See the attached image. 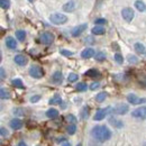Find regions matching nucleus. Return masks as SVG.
I'll list each match as a JSON object with an SVG mask.
<instances>
[{"mask_svg": "<svg viewBox=\"0 0 146 146\" xmlns=\"http://www.w3.org/2000/svg\"><path fill=\"white\" fill-rule=\"evenodd\" d=\"M94 23L99 26V25H104V24H106V23H107V20H106V19H104V18H99V19H96V21H94Z\"/></svg>", "mask_w": 146, "mask_h": 146, "instance_id": "obj_39", "label": "nucleus"}, {"mask_svg": "<svg viewBox=\"0 0 146 146\" xmlns=\"http://www.w3.org/2000/svg\"><path fill=\"white\" fill-rule=\"evenodd\" d=\"M58 116V111L55 109V108H51L46 111V117L50 118V119H54Z\"/></svg>", "mask_w": 146, "mask_h": 146, "instance_id": "obj_17", "label": "nucleus"}, {"mask_svg": "<svg viewBox=\"0 0 146 146\" xmlns=\"http://www.w3.org/2000/svg\"><path fill=\"white\" fill-rule=\"evenodd\" d=\"M109 110H111V108H110V107H108V108H105V109H99L97 112H96V115H94L93 119H94V120H97V121L105 119V117L108 115Z\"/></svg>", "mask_w": 146, "mask_h": 146, "instance_id": "obj_8", "label": "nucleus"}, {"mask_svg": "<svg viewBox=\"0 0 146 146\" xmlns=\"http://www.w3.org/2000/svg\"><path fill=\"white\" fill-rule=\"evenodd\" d=\"M0 6L2 9H8L10 7V0H0Z\"/></svg>", "mask_w": 146, "mask_h": 146, "instance_id": "obj_31", "label": "nucleus"}, {"mask_svg": "<svg viewBox=\"0 0 146 146\" xmlns=\"http://www.w3.org/2000/svg\"><path fill=\"white\" fill-rule=\"evenodd\" d=\"M94 58H96V61H98V62H102V61H105V58H106V54H105L104 52H98V53H96V55H94Z\"/></svg>", "mask_w": 146, "mask_h": 146, "instance_id": "obj_26", "label": "nucleus"}, {"mask_svg": "<svg viewBox=\"0 0 146 146\" xmlns=\"http://www.w3.org/2000/svg\"><path fill=\"white\" fill-rule=\"evenodd\" d=\"M0 96H1V99H8V98L10 97L8 90H6L5 88H1V90H0Z\"/></svg>", "mask_w": 146, "mask_h": 146, "instance_id": "obj_30", "label": "nucleus"}, {"mask_svg": "<svg viewBox=\"0 0 146 146\" xmlns=\"http://www.w3.org/2000/svg\"><path fill=\"white\" fill-rule=\"evenodd\" d=\"M39 99H40V96H39V94H36V96H33V97H32L29 100H31V102L35 104V102H37Z\"/></svg>", "mask_w": 146, "mask_h": 146, "instance_id": "obj_38", "label": "nucleus"}, {"mask_svg": "<svg viewBox=\"0 0 146 146\" xmlns=\"http://www.w3.org/2000/svg\"><path fill=\"white\" fill-rule=\"evenodd\" d=\"M115 61H116L118 64H123V62H124L123 55L119 54V53H116V54H115Z\"/></svg>", "mask_w": 146, "mask_h": 146, "instance_id": "obj_35", "label": "nucleus"}, {"mask_svg": "<svg viewBox=\"0 0 146 146\" xmlns=\"http://www.w3.org/2000/svg\"><path fill=\"white\" fill-rule=\"evenodd\" d=\"M127 100L129 104L131 105H141V104H145L146 102V98H138L136 94L134 93H130L127 96Z\"/></svg>", "mask_w": 146, "mask_h": 146, "instance_id": "obj_6", "label": "nucleus"}, {"mask_svg": "<svg viewBox=\"0 0 146 146\" xmlns=\"http://www.w3.org/2000/svg\"><path fill=\"white\" fill-rule=\"evenodd\" d=\"M61 54L69 57V56H72L73 52H71V51H66V50H61Z\"/></svg>", "mask_w": 146, "mask_h": 146, "instance_id": "obj_37", "label": "nucleus"}, {"mask_svg": "<svg viewBox=\"0 0 146 146\" xmlns=\"http://www.w3.org/2000/svg\"><path fill=\"white\" fill-rule=\"evenodd\" d=\"M62 102V99H61V97H60V94H55L53 98H51L50 99V101H48V104L50 105H60Z\"/></svg>", "mask_w": 146, "mask_h": 146, "instance_id": "obj_22", "label": "nucleus"}, {"mask_svg": "<svg viewBox=\"0 0 146 146\" xmlns=\"http://www.w3.org/2000/svg\"><path fill=\"white\" fill-rule=\"evenodd\" d=\"M0 131H1V136H2V137H5V136H8V130H7L6 128L1 127Z\"/></svg>", "mask_w": 146, "mask_h": 146, "instance_id": "obj_41", "label": "nucleus"}, {"mask_svg": "<svg viewBox=\"0 0 146 146\" xmlns=\"http://www.w3.org/2000/svg\"><path fill=\"white\" fill-rule=\"evenodd\" d=\"M17 146H27V145H26V143H24V142H19Z\"/></svg>", "mask_w": 146, "mask_h": 146, "instance_id": "obj_45", "label": "nucleus"}, {"mask_svg": "<svg viewBox=\"0 0 146 146\" xmlns=\"http://www.w3.org/2000/svg\"><path fill=\"white\" fill-rule=\"evenodd\" d=\"M131 116L134 118H138V119H146V106L139 107L137 109L131 111Z\"/></svg>", "mask_w": 146, "mask_h": 146, "instance_id": "obj_4", "label": "nucleus"}, {"mask_svg": "<svg viewBox=\"0 0 146 146\" xmlns=\"http://www.w3.org/2000/svg\"><path fill=\"white\" fill-rule=\"evenodd\" d=\"M128 110H129V107H128V105H125V104H119V105H117L115 108H113V112L116 113V115H125V113H127Z\"/></svg>", "mask_w": 146, "mask_h": 146, "instance_id": "obj_9", "label": "nucleus"}, {"mask_svg": "<svg viewBox=\"0 0 146 146\" xmlns=\"http://www.w3.org/2000/svg\"><path fill=\"white\" fill-rule=\"evenodd\" d=\"M87 27H88V25L87 24H81V25H79V26H76V27H74L72 29V32H71V35L73 37H78L80 36L86 29H87Z\"/></svg>", "mask_w": 146, "mask_h": 146, "instance_id": "obj_10", "label": "nucleus"}, {"mask_svg": "<svg viewBox=\"0 0 146 146\" xmlns=\"http://www.w3.org/2000/svg\"><path fill=\"white\" fill-rule=\"evenodd\" d=\"M92 34L93 35H102V34H105V28L102 27V26H94L93 28H92Z\"/></svg>", "mask_w": 146, "mask_h": 146, "instance_id": "obj_18", "label": "nucleus"}, {"mask_svg": "<svg viewBox=\"0 0 146 146\" xmlns=\"http://www.w3.org/2000/svg\"><path fill=\"white\" fill-rule=\"evenodd\" d=\"M74 9H75V2H74L73 0L68 1V2L64 3V6H63V10L66 11V13H71Z\"/></svg>", "mask_w": 146, "mask_h": 146, "instance_id": "obj_16", "label": "nucleus"}, {"mask_svg": "<svg viewBox=\"0 0 146 146\" xmlns=\"http://www.w3.org/2000/svg\"><path fill=\"white\" fill-rule=\"evenodd\" d=\"M75 89L80 92L86 91V90H87V84H86L84 82H80V83H78V84L75 86Z\"/></svg>", "mask_w": 146, "mask_h": 146, "instance_id": "obj_28", "label": "nucleus"}, {"mask_svg": "<svg viewBox=\"0 0 146 146\" xmlns=\"http://www.w3.org/2000/svg\"><path fill=\"white\" fill-rule=\"evenodd\" d=\"M9 125H10L11 129H14V130H18V129H20V128L23 127V121H21L20 119H18V118H15V119L10 120Z\"/></svg>", "mask_w": 146, "mask_h": 146, "instance_id": "obj_12", "label": "nucleus"}, {"mask_svg": "<svg viewBox=\"0 0 146 146\" xmlns=\"http://www.w3.org/2000/svg\"><path fill=\"white\" fill-rule=\"evenodd\" d=\"M89 111H90V108L89 107H87V106H84L83 108H82V110H81V118L82 119H87L88 117H89Z\"/></svg>", "mask_w": 146, "mask_h": 146, "instance_id": "obj_24", "label": "nucleus"}, {"mask_svg": "<svg viewBox=\"0 0 146 146\" xmlns=\"http://www.w3.org/2000/svg\"><path fill=\"white\" fill-rule=\"evenodd\" d=\"M135 7H136V9H137L138 11H141V13H143V11L146 10V5L143 1H141V0H137V1L135 2Z\"/></svg>", "mask_w": 146, "mask_h": 146, "instance_id": "obj_20", "label": "nucleus"}, {"mask_svg": "<svg viewBox=\"0 0 146 146\" xmlns=\"http://www.w3.org/2000/svg\"><path fill=\"white\" fill-rule=\"evenodd\" d=\"M127 60H128V62L131 63V64H136V63H138V58H137L135 55H128Z\"/></svg>", "mask_w": 146, "mask_h": 146, "instance_id": "obj_34", "label": "nucleus"}, {"mask_svg": "<svg viewBox=\"0 0 146 146\" xmlns=\"http://www.w3.org/2000/svg\"><path fill=\"white\" fill-rule=\"evenodd\" d=\"M14 61H15V63H16V64H18V65H20V66H24V65H26V64H27L28 58H27L25 55L18 54L14 57Z\"/></svg>", "mask_w": 146, "mask_h": 146, "instance_id": "obj_11", "label": "nucleus"}, {"mask_svg": "<svg viewBox=\"0 0 146 146\" xmlns=\"http://www.w3.org/2000/svg\"><path fill=\"white\" fill-rule=\"evenodd\" d=\"M16 37H17V39L20 40V42H23L24 39H25V37H26V33H25V31H21V29H19L16 32Z\"/></svg>", "mask_w": 146, "mask_h": 146, "instance_id": "obj_27", "label": "nucleus"}, {"mask_svg": "<svg viewBox=\"0 0 146 146\" xmlns=\"http://www.w3.org/2000/svg\"><path fill=\"white\" fill-rule=\"evenodd\" d=\"M63 141H65V139H64V138H58V139H57V143H62Z\"/></svg>", "mask_w": 146, "mask_h": 146, "instance_id": "obj_47", "label": "nucleus"}, {"mask_svg": "<svg viewBox=\"0 0 146 146\" xmlns=\"http://www.w3.org/2000/svg\"><path fill=\"white\" fill-rule=\"evenodd\" d=\"M76 146H82V144H81V143H80V144H78V145Z\"/></svg>", "mask_w": 146, "mask_h": 146, "instance_id": "obj_48", "label": "nucleus"}, {"mask_svg": "<svg viewBox=\"0 0 146 146\" xmlns=\"http://www.w3.org/2000/svg\"><path fill=\"white\" fill-rule=\"evenodd\" d=\"M109 123L112 126H115V127H117V128L123 127V121H120V120H118V119H116V118H110Z\"/></svg>", "mask_w": 146, "mask_h": 146, "instance_id": "obj_23", "label": "nucleus"}, {"mask_svg": "<svg viewBox=\"0 0 146 146\" xmlns=\"http://www.w3.org/2000/svg\"><path fill=\"white\" fill-rule=\"evenodd\" d=\"M144 146H146V143H145V144H144Z\"/></svg>", "mask_w": 146, "mask_h": 146, "instance_id": "obj_50", "label": "nucleus"}, {"mask_svg": "<svg viewBox=\"0 0 146 146\" xmlns=\"http://www.w3.org/2000/svg\"><path fill=\"white\" fill-rule=\"evenodd\" d=\"M6 46L8 47V48H10V50H15L16 47H17V42L15 40V38L11 36L7 37L6 38Z\"/></svg>", "mask_w": 146, "mask_h": 146, "instance_id": "obj_13", "label": "nucleus"}, {"mask_svg": "<svg viewBox=\"0 0 146 146\" xmlns=\"http://www.w3.org/2000/svg\"><path fill=\"white\" fill-rule=\"evenodd\" d=\"M91 135L96 139H98L99 142H106V141L110 139L111 131L107 126L100 125V126H96V127L92 128Z\"/></svg>", "mask_w": 146, "mask_h": 146, "instance_id": "obj_1", "label": "nucleus"}, {"mask_svg": "<svg viewBox=\"0 0 146 146\" xmlns=\"http://www.w3.org/2000/svg\"><path fill=\"white\" fill-rule=\"evenodd\" d=\"M0 72H1V80H3L5 76H6V74H5V69H3V68H0Z\"/></svg>", "mask_w": 146, "mask_h": 146, "instance_id": "obj_43", "label": "nucleus"}, {"mask_svg": "<svg viewBox=\"0 0 146 146\" xmlns=\"http://www.w3.org/2000/svg\"><path fill=\"white\" fill-rule=\"evenodd\" d=\"M28 1H29V2H33V1H34V0H28Z\"/></svg>", "mask_w": 146, "mask_h": 146, "instance_id": "obj_49", "label": "nucleus"}, {"mask_svg": "<svg viewBox=\"0 0 146 146\" xmlns=\"http://www.w3.org/2000/svg\"><path fill=\"white\" fill-rule=\"evenodd\" d=\"M78 78H79L78 74H75V73H70L69 76H68V81H69V82H75V81L78 80Z\"/></svg>", "mask_w": 146, "mask_h": 146, "instance_id": "obj_33", "label": "nucleus"}, {"mask_svg": "<svg viewBox=\"0 0 146 146\" xmlns=\"http://www.w3.org/2000/svg\"><path fill=\"white\" fill-rule=\"evenodd\" d=\"M86 43H88V44H93L94 43V40H93V38L91 36H88L86 37V40H84Z\"/></svg>", "mask_w": 146, "mask_h": 146, "instance_id": "obj_42", "label": "nucleus"}, {"mask_svg": "<svg viewBox=\"0 0 146 146\" xmlns=\"http://www.w3.org/2000/svg\"><path fill=\"white\" fill-rule=\"evenodd\" d=\"M29 75L32 76V78H34V79H40V78H43V75H44V71H43V69L40 68V66H38V65H32L31 68H29Z\"/></svg>", "mask_w": 146, "mask_h": 146, "instance_id": "obj_3", "label": "nucleus"}, {"mask_svg": "<svg viewBox=\"0 0 146 146\" xmlns=\"http://www.w3.org/2000/svg\"><path fill=\"white\" fill-rule=\"evenodd\" d=\"M134 47H135V51H136L137 53H139V54H145V52H146L145 46H144L142 43H136V44L134 45Z\"/></svg>", "mask_w": 146, "mask_h": 146, "instance_id": "obj_19", "label": "nucleus"}, {"mask_svg": "<svg viewBox=\"0 0 146 146\" xmlns=\"http://www.w3.org/2000/svg\"><path fill=\"white\" fill-rule=\"evenodd\" d=\"M62 146H71V144H70L69 142H64V143H63V145H62Z\"/></svg>", "mask_w": 146, "mask_h": 146, "instance_id": "obj_46", "label": "nucleus"}, {"mask_svg": "<svg viewBox=\"0 0 146 146\" xmlns=\"http://www.w3.org/2000/svg\"><path fill=\"white\" fill-rule=\"evenodd\" d=\"M14 112H15L16 115H24V112H23V110L21 109H15L14 110Z\"/></svg>", "mask_w": 146, "mask_h": 146, "instance_id": "obj_44", "label": "nucleus"}, {"mask_svg": "<svg viewBox=\"0 0 146 146\" xmlns=\"http://www.w3.org/2000/svg\"><path fill=\"white\" fill-rule=\"evenodd\" d=\"M121 16H123V18L125 19L126 21H131L133 18H134V16H135V14H134V10L131 9V8H124L123 10H121Z\"/></svg>", "mask_w": 146, "mask_h": 146, "instance_id": "obj_7", "label": "nucleus"}, {"mask_svg": "<svg viewBox=\"0 0 146 146\" xmlns=\"http://www.w3.org/2000/svg\"><path fill=\"white\" fill-rule=\"evenodd\" d=\"M63 81V75L60 71H56V72L53 73L52 75V82L55 83V84H60L61 82Z\"/></svg>", "mask_w": 146, "mask_h": 146, "instance_id": "obj_14", "label": "nucleus"}, {"mask_svg": "<svg viewBox=\"0 0 146 146\" xmlns=\"http://www.w3.org/2000/svg\"><path fill=\"white\" fill-rule=\"evenodd\" d=\"M66 130H68V133H69L70 135H74V133L76 131V126H75V124H71V125H69L68 128H66Z\"/></svg>", "mask_w": 146, "mask_h": 146, "instance_id": "obj_32", "label": "nucleus"}, {"mask_svg": "<svg viewBox=\"0 0 146 146\" xmlns=\"http://www.w3.org/2000/svg\"><path fill=\"white\" fill-rule=\"evenodd\" d=\"M39 40H40L43 44H45V45H50V44H52V43L54 42V35H53L52 33L45 32V33H43V34L40 35Z\"/></svg>", "mask_w": 146, "mask_h": 146, "instance_id": "obj_5", "label": "nucleus"}, {"mask_svg": "<svg viewBox=\"0 0 146 146\" xmlns=\"http://www.w3.org/2000/svg\"><path fill=\"white\" fill-rule=\"evenodd\" d=\"M13 84H14L15 87L19 88V89H23V88H24V83H23V81H21L20 79H14V80H13Z\"/></svg>", "mask_w": 146, "mask_h": 146, "instance_id": "obj_29", "label": "nucleus"}, {"mask_svg": "<svg viewBox=\"0 0 146 146\" xmlns=\"http://www.w3.org/2000/svg\"><path fill=\"white\" fill-rule=\"evenodd\" d=\"M100 87V83L99 82H93V83H91V86H90V89L91 90H96V89H98Z\"/></svg>", "mask_w": 146, "mask_h": 146, "instance_id": "obj_40", "label": "nucleus"}, {"mask_svg": "<svg viewBox=\"0 0 146 146\" xmlns=\"http://www.w3.org/2000/svg\"><path fill=\"white\" fill-rule=\"evenodd\" d=\"M106 98H107V93H106V92H100V93H98V94L96 96V101L102 102V101H105Z\"/></svg>", "mask_w": 146, "mask_h": 146, "instance_id": "obj_25", "label": "nucleus"}, {"mask_svg": "<svg viewBox=\"0 0 146 146\" xmlns=\"http://www.w3.org/2000/svg\"><path fill=\"white\" fill-rule=\"evenodd\" d=\"M66 120H68L69 123H72V124H75V123H76V118H75L73 115H68V116H66Z\"/></svg>", "mask_w": 146, "mask_h": 146, "instance_id": "obj_36", "label": "nucleus"}, {"mask_svg": "<svg viewBox=\"0 0 146 146\" xmlns=\"http://www.w3.org/2000/svg\"><path fill=\"white\" fill-rule=\"evenodd\" d=\"M96 53H94V50L93 48H86V50H83L82 52H81V57H83V58H90L92 56H94Z\"/></svg>", "mask_w": 146, "mask_h": 146, "instance_id": "obj_15", "label": "nucleus"}, {"mask_svg": "<svg viewBox=\"0 0 146 146\" xmlns=\"http://www.w3.org/2000/svg\"><path fill=\"white\" fill-rule=\"evenodd\" d=\"M86 75L90 76V78H98V76H100V72L98 70H96V69H90V70H88L86 72Z\"/></svg>", "mask_w": 146, "mask_h": 146, "instance_id": "obj_21", "label": "nucleus"}, {"mask_svg": "<svg viewBox=\"0 0 146 146\" xmlns=\"http://www.w3.org/2000/svg\"><path fill=\"white\" fill-rule=\"evenodd\" d=\"M50 20H51V23H53L55 25H63L68 21V17L63 14L55 13V14H52L50 16Z\"/></svg>", "mask_w": 146, "mask_h": 146, "instance_id": "obj_2", "label": "nucleus"}]
</instances>
